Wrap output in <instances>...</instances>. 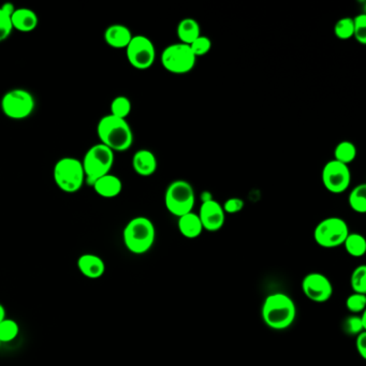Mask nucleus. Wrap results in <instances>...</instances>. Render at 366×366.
<instances>
[{"label": "nucleus", "instance_id": "f257e3e1", "mask_svg": "<svg viewBox=\"0 0 366 366\" xmlns=\"http://www.w3.org/2000/svg\"><path fill=\"white\" fill-rule=\"evenodd\" d=\"M264 324L273 330H285L295 322L297 307L293 299L285 293L268 295L261 309Z\"/></svg>", "mask_w": 366, "mask_h": 366}, {"label": "nucleus", "instance_id": "f03ea898", "mask_svg": "<svg viewBox=\"0 0 366 366\" xmlns=\"http://www.w3.org/2000/svg\"><path fill=\"white\" fill-rule=\"evenodd\" d=\"M100 143L113 152H125L133 144V132L126 119L105 115L97 125Z\"/></svg>", "mask_w": 366, "mask_h": 366}, {"label": "nucleus", "instance_id": "7ed1b4c3", "mask_svg": "<svg viewBox=\"0 0 366 366\" xmlns=\"http://www.w3.org/2000/svg\"><path fill=\"white\" fill-rule=\"evenodd\" d=\"M156 238V229L148 217L138 216L131 219L125 227L123 240L129 252L143 254L152 247Z\"/></svg>", "mask_w": 366, "mask_h": 366}, {"label": "nucleus", "instance_id": "20e7f679", "mask_svg": "<svg viewBox=\"0 0 366 366\" xmlns=\"http://www.w3.org/2000/svg\"><path fill=\"white\" fill-rule=\"evenodd\" d=\"M114 162V152L107 146L101 143L91 146L82 160L85 183L92 187L100 177L111 173Z\"/></svg>", "mask_w": 366, "mask_h": 366}, {"label": "nucleus", "instance_id": "39448f33", "mask_svg": "<svg viewBox=\"0 0 366 366\" xmlns=\"http://www.w3.org/2000/svg\"><path fill=\"white\" fill-rule=\"evenodd\" d=\"M55 184L66 193L81 191L85 184V174L81 160L74 157H64L55 164L53 169Z\"/></svg>", "mask_w": 366, "mask_h": 366}, {"label": "nucleus", "instance_id": "423d86ee", "mask_svg": "<svg viewBox=\"0 0 366 366\" xmlns=\"http://www.w3.org/2000/svg\"><path fill=\"white\" fill-rule=\"evenodd\" d=\"M195 193L193 185L185 180H175L166 187L164 204L173 216L181 217L193 212Z\"/></svg>", "mask_w": 366, "mask_h": 366}, {"label": "nucleus", "instance_id": "0eeeda50", "mask_svg": "<svg viewBox=\"0 0 366 366\" xmlns=\"http://www.w3.org/2000/svg\"><path fill=\"white\" fill-rule=\"evenodd\" d=\"M0 107L8 119L21 121L28 119L33 114L36 107V101L33 94L26 89L15 88L3 96Z\"/></svg>", "mask_w": 366, "mask_h": 366}, {"label": "nucleus", "instance_id": "6e6552de", "mask_svg": "<svg viewBox=\"0 0 366 366\" xmlns=\"http://www.w3.org/2000/svg\"><path fill=\"white\" fill-rule=\"evenodd\" d=\"M349 233V228L344 219L340 217H329L321 220L315 228V242L320 247H338L344 244Z\"/></svg>", "mask_w": 366, "mask_h": 366}, {"label": "nucleus", "instance_id": "1a4fd4ad", "mask_svg": "<svg viewBox=\"0 0 366 366\" xmlns=\"http://www.w3.org/2000/svg\"><path fill=\"white\" fill-rule=\"evenodd\" d=\"M197 58L191 48L184 43H173L162 53V64L170 73L185 74L195 68Z\"/></svg>", "mask_w": 366, "mask_h": 366}, {"label": "nucleus", "instance_id": "9d476101", "mask_svg": "<svg viewBox=\"0 0 366 366\" xmlns=\"http://www.w3.org/2000/svg\"><path fill=\"white\" fill-rule=\"evenodd\" d=\"M129 64L137 70H148L156 60V49L154 43L143 35L133 36L126 48Z\"/></svg>", "mask_w": 366, "mask_h": 366}, {"label": "nucleus", "instance_id": "9b49d317", "mask_svg": "<svg viewBox=\"0 0 366 366\" xmlns=\"http://www.w3.org/2000/svg\"><path fill=\"white\" fill-rule=\"evenodd\" d=\"M322 184L326 191L331 193H345L349 188L351 183V172H350L349 166L336 162V160H330L324 164L322 173H321Z\"/></svg>", "mask_w": 366, "mask_h": 366}, {"label": "nucleus", "instance_id": "f8f14e48", "mask_svg": "<svg viewBox=\"0 0 366 366\" xmlns=\"http://www.w3.org/2000/svg\"><path fill=\"white\" fill-rule=\"evenodd\" d=\"M302 291L313 302L324 303L332 297L333 286L324 274L309 273L303 279Z\"/></svg>", "mask_w": 366, "mask_h": 366}, {"label": "nucleus", "instance_id": "ddd939ff", "mask_svg": "<svg viewBox=\"0 0 366 366\" xmlns=\"http://www.w3.org/2000/svg\"><path fill=\"white\" fill-rule=\"evenodd\" d=\"M198 215L202 224L203 230L209 232L220 230L226 221V213L223 209V205L214 199L209 202L202 203Z\"/></svg>", "mask_w": 366, "mask_h": 366}, {"label": "nucleus", "instance_id": "4468645a", "mask_svg": "<svg viewBox=\"0 0 366 366\" xmlns=\"http://www.w3.org/2000/svg\"><path fill=\"white\" fill-rule=\"evenodd\" d=\"M158 162L154 152L148 150H140L132 157V168L138 175L143 177L152 175L157 171Z\"/></svg>", "mask_w": 366, "mask_h": 366}, {"label": "nucleus", "instance_id": "2eb2a0df", "mask_svg": "<svg viewBox=\"0 0 366 366\" xmlns=\"http://www.w3.org/2000/svg\"><path fill=\"white\" fill-rule=\"evenodd\" d=\"M79 271L85 277L98 279L105 273V263L99 256L94 254H84L78 259Z\"/></svg>", "mask_w": 366, "mask_h": 366}, {"label": "nucleus", "instance_id": "dca6fc26", "mask_svg": "<svg viewBox=\"0 0 366 366\" xmlns=\"http://www.w3.org/2000/svg\"><path fill=\"white\" fill-rule=\"evenodd\" d=\"M13 31L31 33L38 27L39 17L33 10L28 8H17L11 15Z\"/></svg>", "mask_w": 366, "mask_h": 366}, {"label": "nucleus", "instance_id": "f3484780", "mask_svg": "<svg viewBox=\"0 0 366 366\" xmlns=\"http://www.w3.org/2000/svg\"><path fill=\"white\" fill-rule=\"evenodd\" d=\"M133 35L130 29L121 24L110 25L105 29V35H103V38H105L107 46L117 49V50L126 49Z\"/></svg>", "mask_w": 366, "mask_h": 366}, {"label": "nucleus", "instance_id": "a211bd4d", "mask_svg": "<svg viewBox=\"0 0 366 366\" xmlns=\"http://www.w3.org/2000/svg\"><path fill=\"white\" fill-rule=\"evenodd\" d=\"M92 187L100 197L105 198V199H113V198L119 195V193L123 191V183L116 175L109 173L103 177H100Z\"/></svg>", "mask_w": 366, "mask_h": 366}, {"label": "nucleus", "instance_id": "6ab92c4d", "mask_svg": "<svg viewBox=\"0 0 366 366\" xmlns=\"http://www.w3.org/2000/svg\"><path fill=\"white\" fill-rule=\"evenodd\" d=\"M177 227H179L182 236L186 238H191V240L199 238L201 233L203 232V227L201 220H200L199 215L193 212L188 213V214L180 217Z\"/></svg>", "mask_w": 366, "mask_h": 366}, {"label": "nucleus", "instance_id": "aec40b11", "mask_svg": "<svg viewBox=\"0 0 366 366\" xmlns=\"http://www.w3.org/2000/svg\"><path fill=\"white\" fill-rule=\"evenodd\" d=\"M176 33H177V37L181 43L189 46L198 37L201 36V28L195 19L185 17L177 25Z\"/></svg>", "mask_w": 366, "mask_h": 366}, {"label": "nucleus", "instance_id": "412c9836", "mask_svg": "<svg viewBox=\"0 0 366 366\" xmlns=\"http://www.w3.org/2000/svg\"><path fill=\"white\" fill-rule=\"evenodd\" d=\"M342 245L351 257L360 258L365 254L366 241L359 233H349Z\"/></svg>", "mask_w": 366, "mask_h": 366}, {"label": "nucleus", "instance_id": "4be33fe9", "mask_svg": "<svg viewBox=\"0 0 366 366\" xmlns=\"http://www.w3.org/2000/svg\"><path fill=\"white\" fill-rule=\"evenodd\" d=\"M348 203L352 211L359 214L366 213V185L360 184L350 191Z\"/></svg>", "mask_w": 366, "mask_h": 366}, {"label": "nucleus", "instance_id": "5701e85b", "mask_svg": "<svg viewBox=\"0 0 366 366\" xmlns=\"http://www.w3.org/2000/svg\"><path fill=\"white\" fill-rule=\"evenodd\" d=\"M356 157H357V148L354 143L349 141H342L338 143L334 150V160L347 164V166H349Z\"/></svg>", "mask_w": 366, "mask_h": 366}, {"label": "nucleus", "instance_id": "b1692460", "mask_svg": "<svg viewBox=\"0 0 366 366\" xmlns=\"http://www.w3.org/2000/svg\"><path fill=\"white\" fill-rule=\"evenodd\" d=\"M131 110H132V105L126 96H117L110 105L111 115L117 119H126L130 115Z\"/></svg>", "mask_w": 366, "mask_h": 366}, {"label": "nucleus", "instance_id": "393cba45", "mask_svg": "<svg viewBox=\"0 0 366 366\" xmlns=\"http://www.w3.org/2000/svg\"><path fill=\"white\" fill-rule=\"evenodd\" d=\"M19 326L13 319H3L0 322V344L13 342L19 336Z\"/></svg>", "mask_w": 366, "mask_h": 366}, {"label": "nucleus", "instance_id": "a878e982", "mask_svg": "<svg viewBox=\"0 0 366 366\" xmlns=\"http://www.w3.org/2000/svg\"><path fill=\"white\" fill-rule=\"evenodd\" d=\"M344 330L350 336H359L366 330V313L362 316H350L344 322Z\"/></svg>", "mask_w": 366, "mask_h": 366}, {"label": "nucleus", "instance_id": "bb28decb", "mask_svg": "<svg viewBox=\"0 0 366 366\" xmlns=\"http://www.w3.org/2000/svg\"><path fill=\"white\" fill-rule=\"evenodd\" d=\"M351 284L352 290L354 293H361L365 295L366 293V266L360 265L354 269L351 274Z\"/></svg>", "mask_w": 366, "mask_h": 366}, {"label": "nucleus", "instance_id": "cd10ccee", "mask_svg": "<svg viewBox=\"0 0 366 366\" xmlns=\"http://www.w3.org/2000/svg\"><path fill=\"white\" fill-rule=\"evenodd\" d=\"M336 36L340 40H348L354 38V19L351 17H342L338 19L334 27Z\"/></svg>", "mask_w": 366, "mask_h": 366}, {"label": "nucleus", "instance_id": "c85d7f7f", "mask_svg": "<svg viewBox=\"0 0 366 366\" xmlns=\"http://www.w3.org/2000/svg\"><path fill=\"white\" fill-rule=\"evenodd\" d=\"M189 48H191V52L193 53L195 58H201V56L209 54V51L212 49V40L209 37L201 35L189 44Z\"/></svg>", "mask_w": 366, "mask_h": 366}, {"label": "nucleus", "instance_id": "c756f323", "mask_svg": "<svg viewBox=\"0 0 366 366\" xmlns=\"http://www.w3.org/2000/svg\"><path fill=\"white\" fill-rule=\"evenodd\" d=\"M346 307L354 314L365 312L366 295L361 293H352L346 299Z\"/></svg>", "mask_w": 366, "mask_h": 366}, {"label": "nucleus", "instance_id": "7c9ffc66", "mask_svg": "<svg viewBox=\"0 0 366 366\" xmlns=\"http://www.w3.org/2000/svg\"><path fill=\"white\" fill-rule=\"evenodd\" d=\"M12 31L11 15L8 13L3 7H0V42L7 40L11 36Z\"/></svg>", "mask_w": 366, "mask_h": 366}, {"label": "nucleus", "instance_id": "2f4dec72", "mask_svg": "<svg viewBox=\"0 0 366 366\" xmlns=\"http://www.w3.org/2000/svg\"><path fill=\"white\" fill-rule=\"evenodd\" d=\"M354 38L362 44H366V15H359L354 19Z\"/></svg>", "mask_w": 366, "mask_h": 366}, {"label": "nucleus", "instance_id": "473e14b6", "mask_svg": "<svg viewBox=\"0 0 366 366\" xmlns=\"http://www.w3.org/2000/svg\"><path fill=\"white\" fill-rule=\"evenodd\" d=\"M226 214H236L244 209V201L241 198H230L223 204Z\"/></svg>", "mask_w": 366, "mask_h": 366}, {"label": "nucleus", "instance_id": "72a5a7b5", "mask_svg": "<svg viewBox=\"0 0 366 366\" xmlns=\"http://www.w3.org/2000/svg\"><path fill=\"white\" fill-rule=\"evenodd\" d=\"M356 347H357L358 354L361 356L363 359H366V332L360 333L357 336V340H356Z\"/></svg>", "mask_w": 366, "mask_h": 366}, {"label": "nucleus", "instance_id": "f704fd0d", "mask_svg": "<svg viewBox=\"0 0 366 366\" xmlns=\"http://www.w3.org/2000/svg\"><path fill=\"white\" fill-rule=\"evenodd\" d=\"M213 199L214 198H213L212 193H209V191H205L201 193V201H202V203L209 202V201Z\"/></svg>", "mask_w": 366, "mask_h": 366}, {"label": "nucleus", "instance_id": "c9c22d12", "mask_svg": "<svg viewBox=\"0 0 366 366\" xmlns=\"http://www.w3.org/2000/svg\"><path fill=\"white\" fill-rule=\"evenodd\" d=\"M6 319V308L1 303H0V322Z\"/></svg>", "mask_w": 366, "mask_h": 366}]
</instances>
